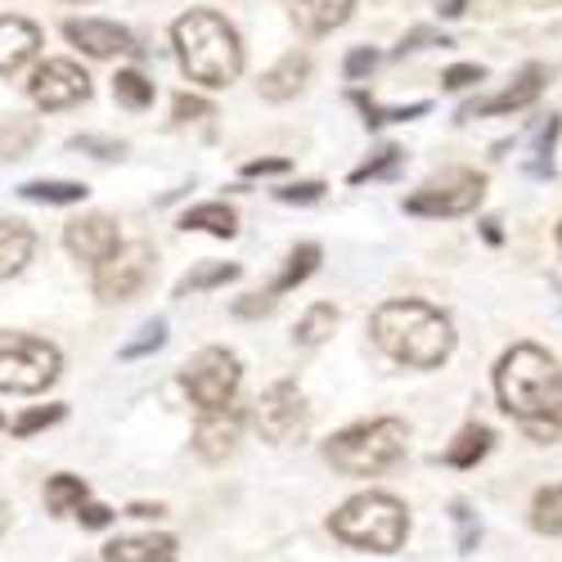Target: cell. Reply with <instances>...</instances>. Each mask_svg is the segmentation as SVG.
Here are the masks:
<instances>
[{
  "label": "cell",
  "instance_id": "1",
  "mask_svg": "<svg viewBox=\"0 0 562 562\" xmlns=\"http://www.w3.org/2000/svg\"><path fill=\"white\" fill-rule=\"evenodd\" d=\"M495 392H499V405L518 418V424L549 441L562 432V364L540 351L536 342H522L504 351L499 369H495Z\"/></svg>",
  "mask_w": 562,
  "mask_h": 562
},
{
  "label": "cell",
  "instance_id": "2",
  "mask_svg": "<svg viewBox=\"0 0 562 562\" xmlns=\"http://www.w3.org/2000/svg\"><path fill=\"white\" fill-rule=\"evenodd\" d=\"M373 342H379L392 360L414 364V369H437L454 351V329L450 319L428 306V302H387L373 311Z\"/></svg>",
  "mask_w": 562,
  "mask_h": 562
},
{
  "label": "cell",
  "instance_id": "3",
  "mask_svg": "<svg viewBox=\"0 0 562 562\" xmlns=\"http://www.w3.org/2000/svg\"><path fill=\"white\" fill-rule=\"evenodd\" d=\"M171 41H176L180 68L190 72V81H199V86L221 90L244 72L239 32H234L216 10H190L184 19H176Z\"/></svg>",
  "mask_w": 562,
  "mask_h": 562
},
{
  "label": "cell",
  "instance_id": "4",
  "mask_svg": "<svg viewBox=\"0 0 562 562\" xmlns=\"http://www.w3.org/2000/svg\"><path fill=\"white\" fill-rule=\"evenodd\" d=\"M334 536L356 544V549H373V553H392L405 544L409 536V513L396 495L387 491H364L356 499H347L338 513H334Z\"/></svg>",
  "mask_w": 562,
  "mask_h": 562
},
{
  "label": "cell",
  "instance_id": "5",
  "mask_svg": "<svg viewBox=\"0 0 562 562\" xmlns=\"http://www.w3.org/2000/svg\"><path fill=\"white\" fill-rule=\"evenodd\" d=\"M405 441H409V432H405L401 418H369V424L338 432L329 446H324V459L347 477H373V473H387L392 463L405 459Z\"/></svg>",
  "mask_w": 562,
  "mask_h": 562
},
{
  "label": "cell",
  "instance_id": "6",
  "mask_svg": "<svg viewBox=\"0 0 562 562\" xmlns=\"http://www.w3.org/2000/svg\"><path fill=\"white\" fill-rule=\"evenodd\" d=\"M64 369V356L55 342L27 338V334H5L0 338V392H45Z\"/></svg>",
  "mask_w": 562,
  "mask_h": 562
},
{
  "label": "cell",
  "instance_id": "7",
  "mask_svg": "<svg viewBox=\"0 0 562 562\" xmlns=\"http://www.w3.org/2000/svg\"><path fill=\"white\" fill-rule=\"evenodd\" d=\"M180 383H184V392H190V401L203 414H212V409L234 405V392H239V383H244V364L225 347H203L190 364H184Z\"/></svg>",
  "mask_w": 562,
  "mask_h": 562
},
{
  "label": "cell",
  "instance_id": "8",
  "mask_svg": "<svg viewBox=\"0 0 562 562\" xmlns=\"http://www.w3.org/2000/svg\"><path fill=\"white\" fill-rule=\"evenodd\" d=\"M486 194V180L477 171H441L437 180H428L424 190H414L405 199V212L409 216H468Z\"/></svg>",
  "mask_w": 562,
  "mask_h": 562
},
{
  "label": "cell",
  "instance_id": "9",
  "mask_svg": "<svg viewBox=\"0 0 562 562\" xmlns=\"http://www.w3.org/2000/svg\"><path fill=\"white\" fill-rule=\"evenodd\" d=\"M154 274V248L149 244H122L104 266H95V297L100 302H131L145 279Z\"/></svg>",
  "mask_w": 562,
  "mask_h": 562
},
{
  "label": "cell",
  "instance_id": "10",
  "mask_svg": "<svg viewBox=\"0 0 562 562\" xmlns=\"http://www.w3.org/2000/svg\"><path fill=\"white\" fill-rule=\"evenodd\" d=\"M27 95H32L36 109L59 113V109H72V104L90 100V77L72 59H45L27 81Z\"/></svg>",
  "mask_w": 562,
  "mask_h": 562
},
{
  "label": "cell",
  "instance_id": "11",
  "mask_svg": "<svg viewBox=\"0 0 562 562\" xmlns=\"http://www.w3.org/2000/svg\"><path fill=\"white\" fill-rule=\"evenodd\" d=\"M252 418H257V432L266 441H293V437H302V428H306V401H302L297 383L266 387L257 409H252Z\"/></svg>",
  "mask_w": 562,
  "mask_h": 562
},
{
  "label": "cell",
  "instance_id": "12",
  "mask_svg": "<svg viewBox=\"0 0 562 562\" xmlns=\"http://www.w3.org/2000/svg\"><path fill=\"white\" fill-rule=\"evenodd\" d=\"M64 244L77 261H95L104 266L117 248H122V234H117V221L104 216V212H90V216H77L68 229H64Z\"/></svg>",
  "mask_w": 562,
  "mask_h": 562
},
{
  "label": "cell",
  "instance_id": "13",
  "mask_svg": "<svg viewBox=\"0 0 562 562\" xmlns=\"http://www.w3.org/2000/svg\"><path fill=\"white\" fill-rule=\"evenodd\" d=\"M64 36L77 45V50H86L90 59H113V55H135L139 50L126 27L100 23V19H68L64 23Z\"/></svg>",
  "mask_w": 562,
  "mask_h": 562
},
{
  "label": "cell",
  "instance_id": "14",
  "mask_svg": "<svg viewBox=\"0 0 562 562\" xmlns=\"http://www.w3.org/2000/svg\"><path fill=\"white\" fill-rule=\"evenodd\" d=\"M239 428H244L239 405H225V409L203 414V418H199V428H194V450H199V459L221 463L234 446H239Z\"/></svg>",
  "mask_w": 562,
  "mask_h": 562
},
{
  "label": "cell",
  "instance_id": "15",
  "mask_svg": "<svg viewBox=\"0 0 562 562\" xmlns=\"http://www.w3.org/2000/svg\"><path fill=\"white\" fill-rule=\"evenodd\" d=\"M544 64H531V68H522V77L513 81V86H504L499 95H486V100H477V104H468L463 109V117H491V113H518V109H527V104H536L540 100V90H544Z\"/></svg>",
  "mask_w": 562,
  "mask_h": 562
},
{
  "label": "cell",
  "instance_id": "16",
  "mask_svg": "<svg viewBox=\"0 0 562 562\" xmlns=\"http://www.w3.org/2000/svg\"><path fill=\"white\" fill-rule=\"evenodd\" d=\"M41 50V27L19 19V14H0V72H19L27 59Z\"/></svg>",
  "mask_w": 562,
  "mask_h": 562
},
{
  "label": "cell",
  "instance_id": "17",
  "mask_svg": "<svg viewBox=\"0 0 562 562\" xmlns=\"http://www.w3.org/2000/svg\"><path fill=\"white\" fill-rule=\"evenodd\" d=\"M306 77H311V59L306 55H284L270 72H261V81H257V90H261V100H270V104H284V100H293L297 90L306 86Z\"/></svg>",
  "mask_w": 562,
  "mask_h": 562
},
{
  "label": "cell",
  "instance_id": "18",
  "mask_svg": "<svg viewBox=\"0 0 562 562\" xmlns=\"http://www.w3.org/2000/svg\"><path fill=\"white\" fill-rule=\"evenodd\" d=\"M356 0H293V23L311 36H324L351 19Z\"/></svg>",
  "mask_w": 562,
  "mask_h": 562
},
{
  "label": "cell",
  "instance_id": "19",
  "mask_svg": "<svg viewBox=\"0 0 562 562\" xmlns=\"http://www.w3.org/2000/svg\"><path fill=\"white\" fill-rule=\"evenodd\" d=\"M104 562H176V540H171V536L113 540V544L104 549Z\"/></svg>",
  "mask_w": 562,
  "mask_h": 562
},
{
  "label": "cell",
  "instance_id": "20",
  "mask_svg": "<svg viewBox=\"0 0 562 562\" xmlns=\"http://www.w3.org/2000/svg\"><path fill=\"white\" fill-rule=\"evenodd\" d=\"M36 252V234L23 221H0V279L19 274Z\"/></svg>",
  "mask_w": 562,
  "mask_h": 562
},
{
  "label": "cell",
  "instance_id": "21",
  "mask_svg": "<svg viewBox=\"0 0 562 562\" xmlns=\"http://www.w3.org/2000/svg\"><path fill=\"white\" fill-rule=\"evenodd\" d=\"M180 225L216 234V239H234V234H239V216H234V207H225V203H199L180 216Z\"/></svg>",
  "mask_w": 562,
  "mask_h": 562
},
{
  "label": "cell",
  "instance_id": "22",
  "mask_svg": "<svg viewBox=\"0 0 562 562\" xmlns=\"http://www.w3.org/2000/svg\"><path fill=\"white\" fill-rule=\"evenodd\" d=\"M27 203H55V207H68V203H86V184L81 180H27L19 190Z\"/></svg>",
  "mask_w": 562,
  "mask_h": 562
},
{
  "label": "cell",
  "instance_id": "23",
  "mask_svg": "<svg viewBox=\"0 0 562 562\" xmlns=\"http://www.w3.org/2000/svg\"><path fill=\"white\" fill-rule=\"evenodd\" d=\"M491 428H482V424H468L459 437H454V446L446 450V463L450 468H473L477 459H486V450H491Z\"/></svg>",
  "mask_w": 562,
  "mask_h": 562
},
{
  "label": "cell",
  "instance_id": "24",
  "mask_svg": "<svg viewBox=\"0 0 562 562\" xmlns=\"http://www.w3.org/2000/svg\"><path fill=\"white\" fill-rule=\"evenodd\" d=\"M334 329H338V306H329V302H315V306H311V311L297 319V334H293V338H297L302 347H319V342L329 338Z\"/></svg>",
  "mask_w": 562,
  "mask_h": 562
},
{
  "label": "cell",
  "instance_id": "25",
  "mask_svg": "<svg viewBox=\"0 0 562 562\" xmlns=\"http://www.w3.org/2000/svg\"><path fill=\"white\" fill-rule=\"evenodd\" d=\"M315 266H319V248H315V244H302V248H293V252H289V266L279 270V279H274V284H270L266 293H270V297H279V293L297 289V284H302V279H306Z\"/></svg>",
  "mask_w": 562,
  "mask_h": 562
},
{
  "label": "cell",
  "instance_id": "26",
  "mask_svg": "<svg viewBox=\"0 0 562 562\" xmlns=\"http://www.w3.org/2000/svg\"><path fill=\"white\" fill-rule=\"evenodd\" d=\"M86 504V482L72 473H55L45 482V508L50 513H77Z\"/></svg>",
  "mask_w": 562,
  "mask_h": 562
},
{
  "label": "cell",
  "instance_id": "27",
  "mask_svg": "<svg viewBox=\"0 0 562 562\" xmlns=\"http://www.w3.org/2000/svg\"><path fill=\"white\" fill-rule=\"evenodd\" d=\"M113 100L126 104V109H149V104H154V81H149L145 72L126 68V72L113 77Z\"/></svg>",
  "mask_w": 562,
  "mask_h": 562
},
{
  "label": "cell",
  "instance_id": "28",
  "mask_svg": "<svg viewBox=\"0 0 562 562\" xmlns=\"http://www.w3.org/2000/svg\"><path fill=\"white\" fill-rule=\"evenodd\" d=\"M32 145H36V122H27V117L0 122V158H23Z\"/></svg>",
  "mask_w": 562,
  "mask_h": 562
},
{
  "label": "cell",
  "instance_id": "29",
  "mask_svg": "<svg viewBox=\"0 0 562 562\" xmlns=\"http://www.w3.org/2000/svg\"><path fill=\"white\" fill-rule=\"evenodd\" d=\"M229 279H239V266H225V261H212V266H199L180 279V297H190V293H203V289H216V284H229Z\"/></svg>",
  "mask_w": 562,
  "mask_h": 562
},
{
  "label": "cell",
  "instance_id": "30",
  "mask_svg": "<svg viewBox=\"0 0 562 562\" xmlns=\"http://www.w3.org/2000/svg\"><path fill=\"white\" fill-rule=\"evenodd\" d=\"M558 126H562V122L549 113V122L536 131V149H531V158H527V171H531V176H549V171H553V139H558Z\"/></svg>",
  "mask_w": 562,
  "mask_h": 562
},
{
  "label": "cell",
  "instance_id": "31",
  "mask_svg": "<svg viewBox=\"0 0 562 562\" xmlns=\"http://www.w3.org/2000/svg\"><path fill=\"white\" fill-rule=\"evenodd\" d=\"M531 522H536V531H544V536H562V491H540V495H536Z\"/></svg>",
  "mask_w": 562,
  "mask_h": 562
},
{
  "label": "cell",
  "instance_id": "32",
  "mask_svg": "<svg viewBox=\"0 0 562 562\" xmlns=\"http://www.w3.org/2000/svg\"><path fill=\"white\" fill-rule=\"evenodd\" d=\"M401 167V149L396 145H383L379 154H373L369 162H360L356 171H351V184H364V180H379V176H392Z\"/></svg>",
  "mask_w": 562,
  "mask_h": 562
},
{
  "label": "cell",
  "instance_id": "33",
  "mask_svg": "<svg viewBox=\"0 0 562 562\" xmlns=\"http://www.w3.org/2000/svg\"><path fill=\"white\" fill-rule=\"evenodd\" d=\"M167 342V324L162 319H149L145 324V329H139L126 347H122V360H139V356H149V351H158Z\"/></svg>",
  "mask_w": 562,
  "mask_h": 562
},
{
  "label": "cell",
  "instance_id": "34",
  "mask_svg": "<svg viewBox=\"0 0 562 562\" xmlns=\"http://www.w3.org/2000/svg\"><path fill=\"white\" fill-rule=\"evenodd\" d=\"M356 104L364 109V122L369 126H383V122H409V117H424L428 113V104H409V109H379L369 95H356Z\"/></svg>",
  "mask_w": 562,
  "mask_h": 562
},
{
  "label": "cell",
  "instance_id": "35",
  "mask_svg": "<svg viewBox=\"0 0 562 562\" xmlns=\"http://www.w3.org/2000/svg\"><path fill=\"white\" fill-rule=\"evenodd\" d=\"M450 518H454V527H459V549L473 553L477 540H482V522L473 518V508H468L463 499H454V504H450Z\"/></svg>",
  "mask_w": 562,
  "mask_h": 562
},
{
  "label": "cell",
  "instance_id": "36",
  "mask_svg": "<svg viewBox=\"0 0 562 562\" xmlns=\"http://www.w3.org/2000/svg\"><path fill=\"white\" fill-rule=\"evenodd\" d=\"M68 409L64 405H45V409H27L23 418H19V424H14V432L19 437H32V432H41V428H50V424H59V418H64Z\"/></svg>",
  "mask_w": 562,
  "mask_h": 562
},
{
  "label": "cell",
  "instance_id": "37",
  "mask_svg": "<svg viewBox=\"0 0 562 562\" xmlns=\"http://www.w3.org/2000/svg\"><path fill=\"white\" fill-rule=\"evenodd\" d=\"M477 81H486V72H482L477 64H454V68H446V77H441L446 90H468V86H477Z\"/></svg>",
  "mask_w": 562,
  "mask_h": 562
},
{
  "label": "cell",
  "instance_id": "38",
  "mask_svg": "<svg viewBox=\"0 0 562 562\" xmlns=\"http://www.w3.org/2000/svg\"><path fill=\"white\" fill-rule=\"evenodd\" d=\"M77 518H81V527H90V531H104L117 513L109 508V504H95V499H86L81 508H77Z\"/></svg>",
  "mask_w": 562,
  "mask_h": 562
},
{
  "label": "cell",
  "instance_id": "39",
  "mask_svg": "<svg viewBox=\"0 0 562 562\" xmlns=\"http://www.w3.org/2000/svg\"><path fill=\"white\" fill-rule=\"evenodd\" d=\"M319 199H324V184L319 180H302V184L279 190V203H319Z\"/></svg>",
  "mask_w": 562,
  "mask_h": 562
},
{
  "label": "cell",
  "instance_id": "40",
  "mask_svg": "<svg viewBox=\"0 0 562 562\" xmlns=\"http://www.w3.org/2000/svg\"><path fill=\"white\" fill-rule=\"evenodd\" d=\"M176 117H180V122L212 117V104H207V100H199V95H176Z\"/></svg>",
  "mask_w": 562,
  "mask_h": 562
},
{
  "label": "cell",
  "instance_id": "41",
  "mask_svg": "<svg viewBox=\"0 0 562 562\" xmlns=\"http://www.w3.org/2000/svg\"><path fill=\"white\" fill-rule=\"evenodd\" d=\"M72 149H95V158H122V145H113V139H95V135H77Z\"/></svg>",
  "mask_w": 562,
  "mask_h": 562
},
{
  "label": "cell",
  "instance_id": "42",
  "mask_svg": "<svg viewBox=\"0 0 562 562\" xmlns=\"http://www.w3.org/2000/svg\"><path fill=\"white\" fill-rule=\"evenodd\" d=\"M373 64H379V55H373V50H364V45H360V50H351V55H347V77L356 81V77L373 72Z\"/></svg>",
  "mask_w": 562,
  "mask_h": 562
},
{
  "label": "cell",
  "instance_id": "43",
  "mask_svg": "<svg viewBox=\"0 0 562 562\" xmlns=\"http://www.w3.org/2000/svg\"><path fill=\"white\" fill-rule=\"evenodd\" d=\"M279 171H289V158H252V162H244V176H279Z\"/></svg>",
  "mask_w": 562,
  "mask_h": 562
},
{
  "label": "cell",
  "instance_id": "44",
  "mask_svg": "<svg viewBox=\"0 0 562 562\" xmlns=\"http://www.w3.org/2000/svg\"><path fill=\"white\" fill-rule=\"evenodd\" d=\"M424 41H432V27H414V32L401 41V55H405V50H418Z\"/></svg>",
  "mask_w": 562,
  "mask_h": 562
},
{
  "label": "cell",
  "instance_id": "45",
  "mask_svg": "<svg viewBox=\"0 0 562 562\" xmlns=\"http://www.w3.org/2000/svg\"><path fill=\"white\" fill-rule=\"evenodd\" d=\"M126 513H131V518H162L167 508H162V504H131Z\"/></svg>",
  "mask_w": 562,
  "mask_h": 562
},
{
  "label": "cell",
  "instance_id": "46",
  "mask_svg": "<svg viewBox=\"0 0 562 562\" xmlns=\"http://www.w3.org/2000/svg\"><path fill=\"white\" fill-rule=\"evenodd\" d=\"M463 10H468V0H441V14H446V19H459Z\"/></svg>",
  "mask_w": 562,
  "mask_h": 562
},
{
  "label": "cell",
  "instance_id": "47",
  "mask_svg": "<svg viewBox=\"0 0 562 562\" xmlns=\"http://www.w3.org/2000/svg\"><path fill=\"white\" fill-rule=\"evenodd\" d=\"M482 234H486L491 244H499V221H486V225H482Z\"/></svg>",
  "mask_w": 562,
  "mask_h": 562
},
{
  "label": "cell",
  "instance_id": "48",
  "mask_svg": "<svg viewBox=\"0 0 562 562\" xmlns=\"http://www.w3.org/2000/svg\"><path fill=\"white\" fill-rule=\"evenodd\" d=\"M5 527H10V499L0 495V531H5Z\"/></svg>",
  "mask_w": 562,
  "mask_h": 562
},
{
  "label": "cell",
  "instance_id": "49",
  "mask_svg": "<svg viewBox=\"0 0 562 562\" xmlns=\"http://www.w3.org/2000/svg\"><path fill=\"white\" fill-rule=\"evenodd\" d=\"M558 244H562V225H558Z\"/></svg>",
  "mask_w": 562,
  "mask_h": 562
},
{
  "label": "cell",
  "instance_id": "50",
  "mask_svg": "<svg viewBox=\"0 0 562 562\" xmlns=\"http://www.w3.org/2000/svg\"><path fill=\"white\" fill-rule=\"evenodd\" d=\"M0 428H5V418H0Z\"/></svg>",
  "mask_w": 562,
  "mask_h": 562
},
{
  "label": "cell",
  "instance_id": "51",
  "mask_svg": "<svg viewBox=\"0 0 562 562\" xmlns=\"http://www.w3.org/2000/svg\"><path fill=\"white\" fill-rule=\"evenodd\" d=\"M68 5H72V0H68Z\"/></svg>",
  "mask_w": 562,
  "mask_h": 562
}]
</instances>
